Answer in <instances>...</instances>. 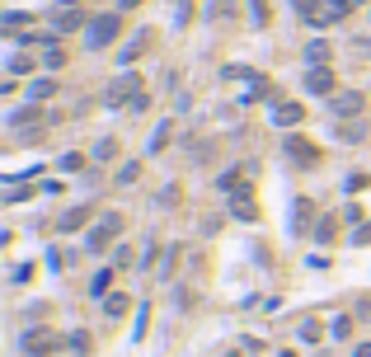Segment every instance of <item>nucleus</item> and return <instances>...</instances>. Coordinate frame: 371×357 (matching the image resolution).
Returning <instances> with one entry per match:
<instances>
[{
  "label": "nucleus",
  "mask_w": 371,
  "mask_h": 357,
  "mask_svg": "<svg viewBox=\"0 0 371 357\" xmlns=\"http://www.w3.org/2000/svg\"><path fill=\"white\" fill-rule=\"evenodd\" d=\"M118 33H123V19L113 15V10H109V15H94V19H90V29H85V47L104 52V47H109Z\"/></svg>",
  "instance_id": "1"
},
{
  "label": "nucleus",
  "mask_w": 371,
  "mask_h": 357,
  "mask_svg": "<svg viewBox=\"0 0 371 357\" xmlns=\"http://www.w3.org/2000/svg\"><path fill=\"white\" fill-rule=\"evenodd\" d=\"M123 226H127V221L118 217V212H104V217H99V226L85 235V245L99 254V249H109V240H118V235H123Z\"/></svg>",
  "instance_id": "2"
},
{
  "label": "nucleus",
  "mask_w": 371,
  "mask_h": 357,
  "mask_svg": "<svg viewBox=\"0 0 371 357\" xmlns=\"http://www.w3.org/2000/svg\"><path fill=\"white\" fill-rule=\"evenodd\" d=\"M141 90H146V85H141V76L123 71V76H118V80L109 85V94H104V99H109V109H127V104H132V99H137Z\"/></svg>",
  "instance_id": "3"
},
{
  "label": "nucleus",
  "mask_w": 371,
  "mask_h": 357,
  "mask_svg": "<svg viewBox=\"0 0 371 357\" xmlns=\"http://www.w3.org/2000/svg\"><path fill=\"white\" fill-rule=\"evenodd\" d=\"M362 109H367V94L362 90H339L329 99V113H334V118H362Z\"/></svg>",
  "instance_id": "4"
},
{
  "label": "nucleus",
  "mask_w": 371,
  "mask_h": 357,
  "mask_svg": "<svg viewBox=\"0 0 371 357\" xmlns=\"http://www.w3.org/2000/svg\"><path fill=\"white\" fill-rule=\"evenodd\" d=\"M301 85H306L310 94H325V99H334V94H339V76H334L329 66H310Z\"/></svg>",
  "instance_id": "5"
},
{
  "label": "nucleus",
  "mask_w": 371,
  "mask_h": 357,
  "mask_svg": "<svg viewBox=\"0 0 371 357\" xmlns=\"http://www.w3.org/2000/svg\"><path fill=\"white\" fill-rule=\"evenodd\" d=\"M76 29H90V19L80 15V5H71V10H57L52 15V33L62 38V33H76Z\"/></svg>",
  "instance_id": "6"
},
{
  "label": "nucleus",
  "mask_w": 371,
  "mask_h": 357,
  "mask_svg": "<svg viewBox=\"0 0 371 357\" xmlns=\"http://www.w3.org/2000/svg\"><path fill=\"white\" fill-rule=\"evenodd\" d=\"M24 348H29L33 357H47L57 348V334H52V329H29V334H24Z\"/></svg>",
  "instance_id": "7"
},
{
  "label": "nucleus",
  "mask_w": 371,
  "mask_h": 357,
  "mask_svg": "<svg viewBox=\"0 0 371 357\" xmlns=\"http://www.w3.org/2000/svg\"><path fill=\"white\" fill-rule=\"evenodd\" d=\"M273 123L278 127H296V123H306V109H301L296 99H282L278 109H273Z\"/></svg>",
  "instance_id": "8"
},
{
  "label": "nucleus",
  "mask_w": 371,
  "mask_h": 357,
  "mask_svg": "<svg viewBox=\"0 0 371 357\" xmlns=\"http://www.w3.org/2000/svg\"><path fill=\"white\" fill-rule=\"evenodd\" d=\"M282 151H287L292 160H301V165H315V160H320V151H315L306 137H287V146H282Z\"/></svg>",
  "instance_id": "9"
},
{
  "label": "nucleus",
  "mask_w": 371,
  "mask_h": 357,
  "mask_svg": "<svg viewBox=\"0 0 371 357\" xmlns=\"http://www.w3.org/2000/svg\"><path fill=\"white\" fill-rule=\"evenodd\" d=\"M231 212L240 221H254V217H259V207H254V198H249V188H235V193H231Z\"/></svg>",
  "instance_id": "10"
},
{
  "label": "nucleus",
  "mask_w": 371,
  "mask_h": 357,
  "mask_svg": "<svg viewBox=\"0 0 371 357\" xmlns=\"http://www.w3.org/2000/svg\"><path fill=\"white\" fill-rule=\"evenodd\" d=\"M146 47H151V29H141L137 38H132V43H127L123 52H118V62H123V66H132V62L141 57V52H146Z\"/></svg>",
  "instance_id": "11"
},
{
  "label": "nucleus",
  "mask_w": 371,
  "mask_h": 357,
  "mask_svg": "<svg viewBox=\"0 0 371 357\" xmlns=\"http://www.w3.org/2000/svg\"><path fill=\"white\" fill-rule=\"evenodd\" d=\"M329 52H334V47H329L325 38H315V43H306L301 57H306V66H329Z\"/></svg>",
  "instance_id": "12"
},
{
  "label": "nucleus",
  "mask_w": 371,
  "mask_h": 357,
  "mask_svg": "<svg viewBox=\"0 0 371 357\" xmlns=\"http://www.w3.org/2000/svg\"><path fill=\"white\" fill-rule=\"evenodd\" d=\"M29 24H33L29 10H10V15H5V38H19V33L29 29Z\"/></svg>",
  "instance_id": "13"
},
{
  "label": "nucleus",
  "mask_w": 371,
  "mask_h": 357,
  "mask_svg": "<svg viewBox=\"0 0 371 357\" xmlns=\"http://www.w3.org/2000/svg\"><path fill=\"white\" fill-rule=\"evenodd\" d=\"M127 306H132V301H127L123 292H113V296H104V315H109V320H123V315H127Z\"/></svg>",
  "instance_id": "14"
},
{
  "label": "nucleus",
  "mask_w": 371,
  "mask_h": 357,
  "mask_svg": "<svg viewBox=\"0 0 371 357\" xmlns=\"http://www.w3.org/2000/svg\"><path fill=\"white\" fill-rule=\"evenodd\" d=\"M29 94H33V104H43V99H52V94H57V80H52V76L33 80V85H29Z\"/></svg>",
  "instance_id": "15"
},
{
  "label": "nucleus",
  "mask_w": 371,
  "mask_h": 357,
  "mask_svg": "<svg viewBox=\"0 0 371 357\" xmlns=\"http://www.w3.org/2000/svg\"><path fill=\"white\" fill-rule=\"evenodd\" d=\"M43 66H47V71H62V66H66V47L62 43L43 47Z\"/></svg>",
  "instance_id": "16"
},
{
  "label": "nucleus",
  "mask_w": 371,
  "mask_h": 357,
  "mask_svg": "<svg viewBox=\"0 0 371 357\" xmlns=\"http://www.w3.org/2000/svg\"><path fill=\"white\" fill-rule=\"evenodd\" d=\"M90 217H94V207H71V212L62 217V231H76V226H85Z\"/></svg>",
  "instance_id": "17"
},
{
  "label": "nucleus",
  "mask_w": 371,
  "mask_h": 357,
  "mask_svg": "<svg viewBox=\"0 0 371 357\" xmlns=\"http://www.w3.org/2000/svg\"><path fill=\"white\" fill-rule=\"evenodd\" d=\"M310 217H315V207H310V202L301 198V202H296V212H292V226H296V235H301V231H310Z\"/></svg>",
  "instance_id": "18"
},
{
  "label": "nucleus",
  "mask_w": 371,
  "mask_h": 357,
  "mask_svg": "<svg viewBox=\"0 0 371 357\" xmlns=\"http://www.w3.org/2000/svg\"><path fill=\"white\" fill-rule=\"evenodd\" d=\"M334 235H339V217H320V226H315V240H320V245H334Z\"/></svg>",
  "instance_id": "19"
},
{
  "label": "nucleus",
  "mask_w": 371,
  "mask_h": 357,
  "mask_svg": "<svg viewBox=\"0 0 371 357\" xmlns=\"http://www.w3.org/2000/svg\"><path fill=\"white\" fill-rule=\"evenodd\" d=\"M320 334H325V329H320V320H310V315L296 325V339L301 343H320Z\"/></svg>",
  "instance_id": "20"
},
{
  "label": "nucleus",
  "mask_w": 371,
  "mask_h": 357,
  "mask_svg": "<svg viewBox=\"0 0 371 357\" xmlns=\"http://www.w3.org/2000/svg\"><path fill=\"white\" fill-rule=\"evenodd\" d=\"M66 348H71L76 357H90L94 343H90V334H85V329H76V334H66Z\"/></svg>",
  "instance_id": "21"
},
{
  "label": "nucleus",
  "mask_w": 371,
  "mask_h": 357,
  "mask_svg": "<svg viewBox=\"0 0 371 357\" xmlns=\"http://www.w3.org/2000/svg\"><path fill=\"white\" fill-rule=\"evenodd\" d=\"M170 132H174L170 123H160V127H155V137H151V156H160V151L170 146Z\"/></svg>",
  "instance_id": "22"
},
{
  "label": "nucleus",
  "mask_w": 371,
  "mask_h": 357,
  "mask_svg": "<svg viewBox=\"0 0 371 357\" xmlns=\"http://www.w3.org/2000/svg\"><path fill=\"white\" fill-rule=\"evenodd\" d=\"M113 156H118V141H113V137L94 141V160H113Z\"/></svg>",
  "instance_id": "23"
},
{
  "label": "nucleus",
  "mask_w": 371,
  "mask_h": 357,
  "mask_svg": "<svg viewBox=\"0 0 371 357\" xmlns=\"http://www.w3.org/2000/svg\"><path fill=\"white\" fill-rule=\"evenodd\" d=\"M109 282H113V268H104V273H94L90 292H94V296H109Z\"/></svg>",
  "instance_id": "24"
},
{
  "label": "nucleus",
  "mask_w": 371,
  "mask_h": 357,
  "mask_svg": "<svg viewBox=\"0 0 371 357\" xmlns=\"http://www.w3.org/2000/svg\"><path fill=\"white\" fill-rule=\"evenodd\" d=\"M339 137H343V141H353V146H357V141L367 137V127H362V123H343V127H339Z\"/></svg>",
  "instance_id": "25"
},
{
  "label": "nucleus",
  "mask_w": 371,
  "mask_h": 357,
  "mask_svg": "<svg viewBox=\"0 0 371 357\" xmlns=\"http://www.w3.org/2000/svg\"><path fill=\"white\" fill-rule=\"evenodd\" d=\"M33 66H38V62H33L29 52H19V57H10V71H15V76H24V71H33Z\"/></svg>",
  "instance_id": "26"
},
{
  "label": "nucleus",
  "mask_w": 371,
  "mask_h": 357,
  "mask_svg": "<svg viewBox=\"0 0 371 357\" xmlns=\"http://www.w3.org/2000/svg\"><path fill=\"white\" fill-rule=\"evenodd\" d=\"M62 170H66V174L85 170V156H80V151H71V156H62Z\"/></svg>",
  "instance_id": "27"
},
{
  "label": "nucleus",
  "mask_w": 371,
  "mask_h": 357,
  "mask_svg": "<svg viewBox=\"0 0 371 357\" xmlns=\"http://www.w3.org/2000/svg\"><path fill=\"white\" fill-rule=\"evenodd\" d=\"M141 179V165H123V170H118V184H137Z\"/></svg>",
  "instance_id": "28"
},
{
  "label": "nucleus",
  "mask_w": 371,
  "mask_h": 357,
  "mask_svg": "<svg viewBox=\"0 0 371 357\" xmlns=\"http://www.w3.org/2000/svg\"><path fill=\"white\" fill-rule=\"evenodd\" d=\"M127 109H132V113H146V109H151V94L141 90V94H137V99H132V104H127Z\"/></svg>",
  "instance_id": "29"
},
{
  "label": "nucleus",
  "mask_w": 371,
  "mask_h": 357,
  "mask_svg": "<svg viewBox=\"0 0 371 357\" xmlns=\"http://www.w3.org/2000/svg\"><path fill=\"white\" fill-rule=\"evenodd\" d=\"M353 334V320H334V339H348Z\"/></svg>",
  "instance_id": "30"
},
{
  "label": "nucleus",
  "mask_w": 371,
  "mask_h": 357,
  "mask_svg": "<svg viewBox=\"0 0 371 357\" xmlns=\"http://www.w3.org/2000/svg\"><path fill=\"white\" fill-rule=\"evenodd\" d=\"M254 19H259V24H268V0H254Z\"/></svg>",
  "instance_id": "31"
},
{
  "label": "nucleus",
  "mask_w": 371,
  "mask_h": 357,
  "mask_svg": "<svg viewBox=\"0 0 371 357\" xmlns=\"http://www.w3.org/2000/svg\"><path fill=\"white\" fill-rule=\"evenodd\" d=\"M353 245H371V226H357V235H353Z\"/></svg>",
  "instance_id": "32"
},
{
  "label": "nucleus",
  "mask_w": 371,
  "mask_h": 357,
  "mask_svg": "<svg viewBox=\"0 0 371 357\" xmlns=\"http://www.w3.org/2000/svg\"><path fill=\"white\" fill-rule=\"evenodd\" d=\"M353 52H357V57H371V38H357V43H353Z\"/></svg>",
  "instance_id": "33"
},
{
  "label": "nucleus",
  "mask_w": 371,
  "mask_h": 357,
  "mask_svg": "<svg viewBox=\"0 0 371 357\" xmlns=\"http://www.w3.org/2000/svg\"><path fill=\"white\" fill-rule=\"evenodd\" d=\"M353 357H371V343H357V353Z\"/></svg>",
  "instance_id": "34"
},
{
  "label": "nucleus",
  "mask_w": 371,
  "mask_h": 357,
  "mask_svg": "<svg viewBox=\"0 0 371 357\" xmlns=\"http://www.w3.org/2000/svg\"><path fill=\"white\" fill-rule=\"evenodd\" d=\"M57 5H62V10H71V5H76V0H57Z\"/></svg>",
  "instance_id": "35"
},
{
  "label": "nucleus",
  "mask_w": 371,
  "mask_h": 357,
  "mask_svg": "<svg viewBox=\"0 0 371 357\" xmlns=\"http://www.w3.org/2000/svg\"><path fill=\"white\" fill-rule=\"evenodd\" d=\"M123 5H127V10H132V5H141V0H123Z\"/></svg>",
  "instance_id": "36"
},
{
  "label": "nucleus",
  "mask_w": 371,
  "mask_h": 357,
  "mask_svg": "<svg viewBox=\"0 0 371 357\" xmlns=\"http://www.w3.org/2000/svg\"><path fill=\"white\" fill-rule=\"evenodd\" d=\"M231 357H235V353H231Z\"/></svg>",
  "instance_id": "37"
}]
</instances>
